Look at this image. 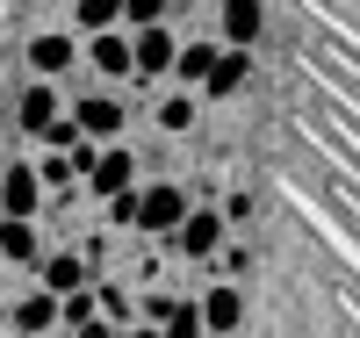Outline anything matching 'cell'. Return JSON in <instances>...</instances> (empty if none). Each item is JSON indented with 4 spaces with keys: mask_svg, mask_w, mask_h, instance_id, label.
Here are the masks:
<instances>
[{
    "mask_svg": "<svg viewBox=\"0 0 360 338\" xmlns=\"http://www.w3.org/2000/svg\"><path fill=\"white\" fill-rule=\"evenodd\" d=\"M224 238H231V223H224V209H209V202H188V216L166 230V245H173L180 259H209Z\"/></svg>",
    "mask_w": 360,
    "mask_h": 338,
    "instance_id": "6da1fadb",
    "label": "cell"
},
{
    "mask_svg": "<svg viewBox=\"0 0 360 338\" xmlns=\"http://www.w3.org/2000/svg\"><path fill=\"white\" fill-rule=\"evenodd\" d=\"M188 188H173V180H152V188H137V223L130 230H144V238H166L180 216H188Z\"/></svg>",
    "mask_w": 360,
    "mask_h": 338,
    "instance_id": "7a4b0ae2",
    "label": "cell"
},
{
    "mask_svg": "<svg viewBox=\"0 0 360 338\" xmlns=\"http://www.w3.org/2000/svg\"><path fill=\"white\" fill-rule=\"evenodd\" d=\"M173 51H180V37L166 22H137L130 29V79H166L173 72Z\"/></svg>",
    "mask_w": 360,
    "mask_h": 338,
    "instance_id": "3957f363",
    "label": "cell"
},
{
    "mask_svg": "<svg viewBox=\"0 0 360 338\" xmlns=\"http://www.w3.org/2000/svg\"><path fill=\"white\" fill-rule=\"evenodd\" d=\"M123 188H137V151H123V144H101V151H94V166L79 173V195L108 202V195H123Z\"/></svg>",
    "mask_w": 360,
    "mask_h": 338,
    "instance_id": "277c9868",
    "label": "cell"
},
{
    "mask_svg": "<svg viewBox=\"0 0 360 338\" xmlns=\"http://www.w3.org/2000/svg\"><path fill=\"white\" fill-rule=\"evenodd\" d=\"M231 331H245V288L217 281L202 288V338H231Z\"/></svg>",
    "mask_w": 360,
    "mask_h": 338,
    "instance_id": "5b68a950",
    "label": "cell"
},
{
    "mask_svg": "<svg viewBox=\"0 0 360 338\" xmlns=\"http://www.w3.org/2000/svg\"><path fill=\"white\" fill-rule=\"evenodd\" d=\"M72 65H79V37H65V29L29 37V72H37V79H65Z\"/></svg>",
    "mask_w": 360,
    "mask_h": 338,
    "instance_id": "8992f818",
    "label": "cell"
},
{
    "mask_svg": "<svg viewBox=\"0 0 360 338\" xmlns=\"http://www.w3.org/2000/svg\"><path fill=\"white\" fill-rule=\"evenodd\" d=\"M245 79H252V51H245V44H224V51H217V65H209V79L195 86V94H202V101H231Z\"/></svg>",
    "mask_w": 360,
    "mask_h": 338,
    "instance_id": "52a82bcc",
    "label": "cell"
},
{
    "mask_svg": "<svg viewBox=\"0 0 360 338\" xmlns=\"http://www.w3.org/2000/svg\"><path fill=\"white\" fill-rule=\"evenodd\" d=\"M94 252H101V245H86V252H44V259H37V281H44L51 295L86 288V281H94Z\"/></svg>",
    "mask_w": 360,
    "mask_h": 338,
    "instance_id": "ba28073f",
    "label": "cell"
},
{
    "mask_svg": "<svg viewBox=\"0 0 360 338\" xmlns=\"http://www.w3.org/2000/svg\"><path fill=\"white\" fill-rule=\"evenodd\" d=\"M72 122H79V130L94 137V144H108V137H123L130 108L115 101V94H79V101H72Z\"/></svg>",
    "mask_w": 360,
    "mask_h": 338,
    "instance_id": "9c48e42d",
    "label": "cell"
},
{
    "mask_svg": "<svg viewBox=\"0 0 360 338\" xmlns=\"http://www.w3.org/2000/svg\"><path fill=\"white\" fill-rule=\"evenodd\" d=\"M0 216H29V223L44 216V180H37V166H8V173H0Z\"/></svg>",
    "mask_w": 360,
    "mask_h": 338,
    "instance_id": "30bf717a",
    "label": "cell"
},
{
    "mask_svg": "<svg viewBox=\"0 0 360 338\" xmlns=\"http://www.w3.org/2000/svg\"><path fill=\"white\" fill-rule=\"evenodd\" d=\"M8 324H15L22 338H44V331H58V295L37 281V288H29V295L15 302V310H8Z\"/></svg>",
    "mask_w": 360,
    "mask_h": 338,
    "instance_id": "8fae6325",
    "label": "cell"
},
{
    "mask_svg": "<svg viewBox=\"0 0 360 338\" xmlns=\"http://www.w3.org/2000/svg\"><path fill=\"white\" fill-rule=\"evenodd\" d=\"M86 65L101 79H130V37L123 29H94V37H86Z\"/></svg>",
    "mask_w": 360,
    "mask_h": 338,
    "instance_id": "7c38bea8",
    "label": "cell"
},
{
    "mask_svg": "<svg viewBox=\"0 0 360 338\" xmlns=\"http://www.w3.org/2000/svg\"><path fill=\"white\" fill-rule=\"evenodd\" d=\"M0 259H8V266H29V273H37L44 245H37V223H29V216H0Z\"/></svg>",
    "mask_w": 360,
    "mask_h": 338,
    "instance_id": "4fadbf2b",
    "label": "cell"
},
{
    "mask_svg": "<svg viewBox=\"0 0 360 338\" xmlns=\"http://www.w3.org/2000/svg\"><path fill=\"white\" fill-rule=\"evenodd\" d=\"M259 29H266V8L259 0H224V44H259Z\"/></svg>",
    "mask_w": 360,
    "mask_h": 338,
    "instance_id": "5bb4252c",
    "label": "cell"
},
{
    "mask_svg": "<svg viewBox=\"0 0 360 338\" xmlns=\"http://www.w3.org/2000/svg\"><path fill=\"white\" fill-rule=\"evenodd\" d=\"M15 115H22V130L37 137L44 122L58 115V86H51V79H29V86H22V101H15Z\"/></svg>",
    "mask_w": 360,
    "mask_h": 338,
    "instance_id": "9a60e30c",
    "label": "cell"
},
{
    "mask_svg": "<svg viewBox=\"0 0 360 338\" xmlns=\"http://www.w3.org/2000/svg\"><path fill=\"white\" fill-rule=\"evenodd\" d=\"M209 65H217V44H180L166 79H180V86H202V79H209Z\"/></svg>",
    "mask_w": 360,
    "mask_h": 338,
    "instance_id": "2e32d148",
    "label": "cell"
},
{
    "mask_svg": "<svg viewBox=\"0 0 360 338\" xmlns=\"http://www.w3.org/2000/svg\"><path fill=\"white\" fill-rule=\"evenodd\" d=\"M159 331H166V338H202V302L173 295V302H166V317H159Z\"/></svg>",
    "mask_w": 360,
    "mask_h": 338,
    "instance_id": "e0dca14e",
    "label": "cell"
},
{
    "mask_svg": "<svg viewBox=\"0 0 360 338\" xmlns=\"http://www.w3.org/2000/svg\"><path fill=\"white\" fill-rule=\"evenodd\" d=\"M159 130H173V137H188V130H195V86H180V94L159 101Z\"/></svg>",
    "mask_w": 360,
    "mask_h": 338,
    "instance_id": "ac0fdd59",
    "label": "cell"
},
{
    "mask_svg": "<svg viewBox=\"0 0 360 338\" xmlns=\"http://www.w3.org/2000/svg\"><path fill=\"white\" fill-rule=\"evenodd\" d=\"M72 22L86 29V37H94V29H123V0H79Z\"/></svg>",
    "mask_w": 360,
    "mask_h": 338,
    "instance_id": "d6986e66",
    "label": "cell"
},
{
    "mask_svg": "<svg viewBox=\"0 0 360 338\" xmlns=\"http://www.w3.org/2000/svg\"><path fill=\"white\" fill-rule=\"evenodd\" d=\"M37 180H44V188H58V195H79V166H72V151H51V159L37 166Z\"/></svg>",
    "mask_w": 360,
    "mask_h": 338,
    "instance_id": "ffe728a7",
    "label": "cell"
},
{
    "mask_svg": "<svg viewBox=\"0 0 360 338\" xmlns=\"http://www.w3.org/2000/svg\"><path fill=\"white\" fill-rule=\"evenodd\" d=\"M86 130H79V122H72V108H58L51 122H44V130H37V144H51V151H72Z\"/></svg>",
    "mask_w": 360,
    "mask_h": 338,
    "instance_id": "44dd1931",
    "label": "cell"
},
{
    "mask_svg": "<svg viewBox=\"0 0 360 338\" xmlns=\"http://www.w3.org/2000/svg\"><path fill=\"white\" fill-rule=\"evenodd\" d=\"M94 310L108 317V324H130L137 310H130V288H115V281H94Z\"/></svg>",
    "mask_w": 360,
    "mask_h": 338,
    "instance_id": "7402d4cb",
    "label": "cell"
},
{
    "mask_svg": "<svg viewBox=\"0 0 360 338\" xmlns=\"http://www.w3.org/2000/svg\"><path fill=\"white\" fill-rule=\"evenodd\" d=\"M209 259H217V273H224V281H238V273L252 266V252H245V245H231V238H224V245H217Z\"/></svg>",
    "mask_w": 360,
    "mask_h": 338,
    "instance_id": "603a6c76",
    "label": "cell"
},
{
    "mask_svg": "<svg viewBox=\"0 0 360 338\" xmlns=\"http://www.w3.org/2000/svg\"><path fill=\"white\" fill-rule=\"evenodd\" d=\"M166 8L173 0H123V22L137 29V22H166Z\"/></svg>",
    "mask_w": 360,
    "mask_h": 338,
    "instance_id": "cb8c5ba5",
    "label": "cell"
},
{
    "mask_svg": "<svg viewBox=\"0 0 360 338\" xmlns=\"http://www.w3.org/2000/svg\"><path fill=\"white\" fill-rule=\"evenodd\" d=\"M108 223H115V230H130V223H137V188L108 195Z\"/></svg>",
    "mask_w": 360,
    "mask_h": 338,
    "instance_id": "d4e9b609",
    "label": "cell"
},
{
    "mask_svg": "<svg viewBox=\"0 0 360 338\" xmlns=\"http://www.w3.org/2000/svg\"><path fill=\"white\" fill-rule=\"evenodd\" d=\"M252 209H259V202H252V195H245V188H238V195H231V202H224V223H245V216H252Z\"/></svg>",
    "mask_w": 360,
    "mask_h": 338,
    "instance_id": "484cf974",
    "label": "cell"
},
{
    "mask_svg": "<svg viewBox=\"0 0 360 338\" xmlns=\"http://www.w3.org/2000/svg\"><path fill=\"white\" fill-rule=\"evenodd\" d=\"M115 331H123V324H108V317H86V324H79L72 338H115Z\"/></svg>",
    "mask_w": 360,
    "mask_h": 338,
    "instance_id": "4316f807",
    "label": "cell"
},
{
    "mask_svg": "<svg viewBox=\"0 0 360 338\" xmlns=\"http://www.w3.org/2000/svg\"><path fill=\"white\" fill-rule=\"evenodd\" d=\"M115 338H166L159 324H144V317H130V331H115Z\"/></svg>",
    "mask_w": 360,
    "mask_h": 338,
    "instance_id": "83f0119b",
    "label": "cell"
},
{
    "mask_svg": "<svg viewBox=\"0 0 360 338\" xmlns=\"http://www.w3.org/2000/svg\"><path fill=\"white\" fill-rule=\"evenodd\" d=\"M44 338H72V331H65V324H58V331H44Z\"/></svg>",
    "mask_w": 360,
    "mask_h": 338,
    "instance_id": "f1b7e54d",
    "label": "cell"
},
{
    "mask_svg": "<svg viewBox=\"0 0 360 338\" xmlns=\"http://www.w3.org/2000/svg\"><path fill=\"white\" fill-rule=\"evenodd\" d=\"M217 8H224V0H217Z\"/></svg>",
    "mask_w": 360,
    "mask_h": 338,
    "instance_id": "f546056e",
    "label": "cell"
}]
</instances>
